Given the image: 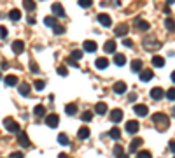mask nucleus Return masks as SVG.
<instances>
[{
    "label": "nucleus",
    "instance_id": "obj_50",
    "mask_svg": "<svg viewBox=\"0 0 175 158\" xmlns=\"http://www.w3.org/2000/svg\"><path fill=\"white\" fill-rule=\"evenodd\" d=\"M170 149H172V153H175V141H170Z\"/></svg>",
    "mask_w": 175,
    "mask_h": 158
},
{
    "label": "nucleus",
    "instance_id": "obj_18",
    "mask_svg": "<svg viewBox=\"0 0 175 158\" xmlns=\"http://www.w3.org/2000/svg\"><path fill=\"white\" fill-rule=\"evenodd\" d=\"M126 91V83H123V81H119V83H116L114 84V93H117V95H121Z\"/></svg>",
    "mask_w": 175,
    "mask_h": 158
},
{
    "label": "nucleus",
    "instance_id": "obj_46",
    "mask_svg": "<svg viewBox=\"0 0 175 158\" xmlns=\"http://www.w3.org/2000/svg\"><path fill=\"white\" fill-rule=\"evenodd\" d=\"M11 158H25V155L21 151H14V153H11Z\"/></svg>",
    "mask_w": 175,
    "mask_h": 158
},
{
    "label": "nucleus",
    "instance_id": "obj_48",
    "mask_svg": "<svg viewBox=\"0 0 175 158\" xmlns=\"http://www.w3.org/2000/svg\"><path fill=\"white\" fill-rule=\"evenodd\" d=\"M67 63H68V65H72V67H75V69H77V62H75L74 58H70V56L67 58Z\"/></svg>",
    "mask_w": 175,
    "mask_h": 158
},
{
    "label": "nucleus",
    "instance_id": "obj_41",
    "mask_svg": "<svg viewBox=\"0 0 175 158\" xmlns=\"http://www.w3.org/2000/svg\"><path fill=\"white\" fill-rule=\"evenodd\" d=\"M144 46H145V48H149V49H152V48H159L161 44H159V42H154V44H152V42H147V41H145Z\"/></svg>",
    "mask_w": 175,
    "mask_h": 158
},
{
    "label": "nucleus",
    "instance_id": "obj_54",
    "mask_svg": "<svg viewBox=\"0 0 175 158\" xmlns=\"http://www.w3.org/2000/svg\"><path fill=\"white\" fill-rule=\"evenodd\" d=\"M172 116H175V107H173V109H172Z\"/></svg>",
    "mask_w": 175,
    "mask_h": 158
},
{
    "label": "nucleus",
    "instance_id": "obj_36",
    "mask_svg": "<svg viewBox=\"0 0 175 158\" xmlns=\"http://www.w3.org/2000/svg\"><path fill=\"white\" fill-rule=\"evenodd\" d=\"M70 58H74V60H79V58H83V51H79V49H74V51L70 53Z\"/></svg>",
    "mask_w": 175,
    "mask_h": 158
},
{
    "label": "nucleus",
    "instance_id": "obj_16",
    "mask_svg": "<svg viewBox=\"0 0 175 158\" xmlns=\"http://www.w3.org/2000/svg\"><path fill=\"white\" fill-rule=\"evenodd\" d=\"M114 33H116L117 37H124V35L128 33V26L121 23V25H117V26H116V30H114Z\"/></svg>",
    "mask_w": 175,
    "mask_h": 158
},
{
    "label": "nucleus",
    "instance_id": "obj_29",
    "mask_svg": "<svg viewBox=\"0 0 175 158\" xmlns=\"http://www.w3.org/2000/svg\"><path fill=\"white\" fill-rule=\"evenodd\" d=\"M33 114L37 116V118L44 116V114H46V107H44V105H35V109H33Z\"/></svg>",
    "mask_w": 175,
    "mask_h": 158
},
{
    "label": "nucleus",
    "instance_id": "obj_33",
    "mask_svg": "<svg viewBox=\"0 0 175 158\" xmlns=\"http://www.w3.org/2000/svg\"><path fill=\"white\" fill-rule=\"evenodd\" d=\"M137 158H152V153H151V151H147V149H144V151H138Z\"/></svg>",
    "mask_w": 175,
    "mask_h": 158
},
{
    "label": "nucleus",
    "instance_id": "obj_22",
    "mask_svg": "<svg viewBox=\"0 0 175 158\" xmlns=\"http://www.w3.org/2000/svg\"><path fill=\"white\" fill-rule=\"evenodd\" d=\"M131 70H133V72H142V70H144V69H142V60H138V58L133 60V62H131Z\"/></svg>",
    "mask_w": 175,
    "mask_h": 158
},
{
    "label": "nucleus",
    "instance_id": "obj_9",
    "mask_svg": "<svg viewBox=\"0 0 175 158\" xmlns=\"http://www.w3.org/2000/svg\"><path fill=\"white\" fill-rule=\"evenodd\" d=\"M98 23H100V25H103V26H110L112 20H110V16H109V14L102 12V14H98Z\"/></svg>",
    "mask_w": 175,
    "mask_h": 158
},
{
    "label": "nucleus",
    "instance_id": "obj_19",
    "mask_svg": "<svg viewBox=\"0 0 175 158\" xmlns=\"http://www.w3.org/2000/svg\"><path fill=\"white\" fill-rule=\"evenodd\" d=\"M95 113H96V114H105V113H107V104H105V102H98V104L95 105Z\"/></svg>",
    "mask_w": 175,
    "mask_h": 158
},
{
    "label": "nucleus",
    "instance_id": "obj_57",
    "mask_svg": "<svg viewBox=\"0 0 175 158\" xmlns=\"http://www.w3.org/2000/svg\"><path fill=\"white\" fill-rule=\"evenodd\" d=\"M173 158H175V156H173Z\"/></svg>",
    "mask_w": 175,
    "mask_h": 158
},
{
    "label": "nucleus",
    "instance_id": "obj_34",
    "mask_svg": "<svg viewBox=\"0 0 175 158\" xmlns=\"http://www.w3.org/2000/svg\"><path fill=\"white\" fill-rule=\"evenodd\" d=\"M165 28L166 30H170V32H173L175 30V21L173 20H166L165 21Z\"/></svg>",
    "mask_w": 175,
    "mask_h": 158
},
{
    "label": "nucleus",
    "instance_id": "obj_23",
    "mask_svg": "<svg viewBox=\"0 0 175 158\" xmlns=\"http://www.w3.org/2000/svg\"><path fill=\"white\" fill-rule=\"evenodd\" d=\"M9 20L20 21V20H21V12H20L18 9H11V11H9Z\"/></svg>",
    "mask_w": 175,
    "mask_h": 158
},
{
    "label": "nucleus",
    "instance_id": "obj_49",
    "mask_svg": "<svg viewBox=\"0 0 175 158\" xmlns=\"http://www.w3.org/2000/svg\"><path fill=\"white\" fill-rule=\"evenodd\" d=\"M123 44H124V46H128V48H131V46H133V42H131V41H128V39H124Z\"/></svg>",
    "mask_w": 175,
    "mask_h": 158
},
{
    "label": "nucleus",
    "instance_id": "obj_52",
    "mask_svg": "<svg viewBox=\"0 0 175 158\" xmlns=\"http://www.w3.org/2000/svg\"><path fill=\"white\" fill-rule=\"evenodd\" d=\"M58 158H68V156H67L65 153H60V155H58Z\"/></svg>",
    "mask_w": 175,
    "mask_h": 158
},
{
    "label": "nucleus",
    "instance_id": "obj_15",
    "mask_svg": "<svg viewBox=\"0 0 175 158\" xmlns=\"http://www.w3.org/2000/svg\"><path fill=\"white\" fill-rule=\"evenodd\" d=\"M140 146H142V139H133L131 144H130V147H128V151H130V153H137Z\"/></svg>",
    "mask_w": 175,
    "mask_h": 158
},
{
    "label": "nucleus",
    "instance_id": "obj_21",
    "mask_svg": "<svg viewBox=\"0 0 175 158\" xmlns=\"http://www.w3.org/2000/svg\"><path fill=\"white\" fill-rule=\"evenodd\" d=\"M77 137H79V139H88V137H89V128H88V126H81V128H79V132H77Z\"/></svg>",
    "mask_w": 175,
    "mask_h": 158
},
{
    "label": "nucleus",
    "instance_id": "obj_26",
    "mask_svg": "<svg viewBox=\"0 0 175 158\" xmlns=\"http://www.w3.org/2000/svg\"><path fill=\"white\" fill-rule=\"evenodd\" d=\"M103 49H105V53H114L116 51V42L114 41H107L105 42V46H103Z\"/></svg>",
    "mask_w": 175,
    "mask_h": 158
},
{
    "label": "nucleus",
    "instance_id": "obj_40",
    "mask_svg": "<svg viewBox=\"0 0 175 158\" xmlns=\"http://www.w3.org/2000/svg\"><path fill=\"white\" fill-rule=\"evenodd\" d=\"M91 118H93V113H89V111L83 113V116H81V119H83V121H91Z\"/></svg>",
    "mask_w": 175,
    "mask_h": 158
},
{
    "label": "nucleus",
    "instance_id": "obj_13",
    "mask_svg": "<svg viewBox=\"0 0 175 158\" xmlns=\"http://www.w3.org/2000/svg\"><path fill=\"white\" fill-rule=\"evenodd\" d=\"M30 84L28 83H21L20 86H18V91H20V95H23V97H28L30 95Z\"/></svg>",
    "mask_w": 175,
    "mask_h": 158
},
{
    "label": "nucleus",
    "instance_id": "obj_42",
    "mask_svg": "<svg viewBox=\"0 0 175 158\" xmlns=\"http://www.w3.org/2000/svg\"><path fill=\"white\" fill-rule=\"evenodd\" d=\"M93 0H79V5L81 7H91Z\"/></svg>",
    "mask_w": 175,
    "mask_h": 158
},
{
    "label": "nucleus",
    "instance_id": "obj_55",
    "mask_svg": "<svg viewBox=\"0 0 175 158\" xmlns=\"http://www.w3.org/2000/svg\"><path fill=\"white\" fill-rule=\"evenodd\" d=\"M166 2H168V4H173L175 0H166Z\"/></svg>",
    "mask_w": 175,
    "mask_h": 158
},
{
    "label": "nucleus",
    "instance_id": "obj_10",
    "mask_svg": "<svg viewBox=\"0 0 175 158\" xmlns=\"http://www.w3.org/2000/svg\"><path fill=\"white\" fill-rule=\"evenodd\" d=\"M126 132H128V134H137V132H138V121H135V119L128 121V123H126Z\"/></svg>",
    "mask_w": 175,
    "mask_h": 158
},
{
    "label": "nucleus",
    "instance_id": "obj_1",
    "mask_svg": "<svg viewBox=\"0 0 175 158\" xmlns=\"http://www.w3.org/2000/svg\"><path fill=\"white\" fill-rule=\"evenodd\" d=\"M4 126H5V130H7V132H16V134H20V132H21L18 121H14L12 118H5V119H4Z\"/></svg>",
    "mask_w": 175,
    "mask_h": 158
},
{
    "label": "nucleus",
    "instance_id": "obj_24",
    "mask_svg": "<svg viewBox=\"0 0 175 158\" xmlns=\"http://www.w3.org/2000/svg\"><path fill=\"white\" fill-rule=\"evenodd\" d=\"M152 65H154V67H163V65H165V58L154 54V56H152Z\"/></svg>",
    "mask_w": 175,
    "mask_h": 158
},
{
    "label": "nucleus",
    "instance_id": "obj_30",
    "mask_svg": "<svg viewBox=\"0 0 175 158\" xmlns=\"http://www.w3.org/2000/svg\"><path fill=\"white\" fill-rule=\"evenodd\" d=\"M4 81H5V84H7V86H14V84H18V77L11 74V76H7Z\"/></svg>",
    "mask_w": 175,
    "mask_h": 158
},
{
    "label": "nucleus",
    "instance_id": "obj_38",
    "mask_svg": "<svg viewBox=\"0 0 175 158\" xmlns=\"http://www.w3.org/2000/svg\"><path fill=\"white\" fill-rule=\"evenodd\" d=\"M165 97L168 98V100H175V88H170V90L165 93Z\"/></svg>",
    "mask_w": 175,
    "mask_h": 158
},
{
    "label": "nucleus",
    "instance_id": "obj_25",
    "mask_svg": "<svg viewBox=\"0 0 175 158\" xmlns=\"http://www.w3.org/2000/svg\"><path fill=\"white\" fill-rule=\"evenodd\" d=\"M95 65H96V69H105L109 65V60L107 58H96L95 60Z\"/></svg>",
    "mask_w": 175,
    "mask_h": 158
},
{
    "label": "nucleus",
    "instance_id": "obj_27",
    "mask_svg": "<svg viewBox=\"0 0 175 158\" xmlns=\"http://www.w3.org/2000/svg\"><path fill=\"white\" fill-rule=\"evenodd\" d=\"M65 113L68 116H75V113H77V105L75 104H68L67 107H65Z\"/></svg>",
    "mask_w": 175,
    "mask_h": 158
},
{
    "label": "nucleus",
    "instance_id": "obj_8",
    "mask_svg": "<svg viewBox=\"0 0 175 158\" xmlns=\"http://www.w3.org/2000/svg\"><path fill=\"white\" fill-rule=\"evenodd\" d=\"M123 119V111L121 109H114L112 113H110V121L112 123H119Z\"/></svg>",
    "mask_w": 175,
    "mask_h": 158
},
{
    "label": "nucleus",
    "instance_id": "obj_11",
    "mask_svg": "<svg viewBox=\"0 0 175 158\" xmlns=\"http://www.w3.org/2000/svg\"><path fill=\"white\" fill-rule=\"evenodd\" d=\"M152 76H154V72H152L151 69H144V70L140 72V81H142V83L151 81V79H152Z\"/></svg>",
    "mask_w": 175,
    "mask_h": 158
},
{
    "label": "nucleus",
    "instance_id": "obj_44",
    "mask_svg": "<svg viewBox=\"0 0 175 158\" xmlns=\"http://www.w3.org/2000/svg\"><path fill=\"white\" fill-rule=\"evenodd\" d=\"M54 33H58V35L65 33V26H62V25H56V26H54Z\"/></svg>",
    "mask_w": 175,
    "mask_h": 158
},
{
    "label": "nucleus",
    "instance_id": "obj_4",
    "mask_svg": "<svg viewBox=\"0 0 175 158\" xmlns=\"http://www.w3.org/2000/svg\"><path fill=\"white\" fill-rule=\"evenodd\" d=\"M133 111H135V114H137V116H140V118H145V116L149 114V109H147V105H144V104L135 105V107H133Z\"/></svg>",
    "mask_w": 175,
    "mask_h": 158
},
{
    "label": "nucleus",
    "instance_id": "obj_28",
    "mask_svg": "<svg viewBox=\"0 0 175 158\" xmlns=\"http://www.w3.org/2000/svg\"><path fill=\"white\" fill-rule=\"evenodd\" d=\"M114 155H116L117 158H128L126 155H124V149H123V146H119V144H117V146L114 147Z\"/></svg>",
    "mask_w": 175,
    "mask_h": 158
},
{
    "label": "nucleus",
    "instance_id": "obj_47",
    "mask_svg": "<svg viewBox=\"0 0 175 158\" xmlns=\"http://www.w3.org/2000/svg\"><path fill=\"white\" fill-rule=\"evenodd\" d=\"M0 37H2V39L7 37V28H5V26H0Z\"/></svg>",
    "mask_w": 175,
    "mask_h": 158
},
{
    "label": "nucleus",
    "instance_id": "obj_45",
    "mask_svg": "<svg viewBox=\"0 0 175 158\" xmlns=\"http://www.w3.org/2000/svg\"><path fill=\"white\" fill-rule=\"evenodd\" d=\"M58 74H60V76H63V77H65V76H67V74H68V70H67V67H58Z\"/></svg>",
    "mask_w": 175,
    "mask_h": 158
},
{
    "label": "nucleus",
    "instance_id": "obj_5",
    "mask_svg": "<svg viewBox=\"0 0 175 158\" xmlns=\"http://www.w3.org/2000/svg\"><path fill=\"white\" fill-rule=\"evenodd\" d=\"M58 123H60V118H58V114H49V116H46V125H47V126L54 128V126H58Z\"/></svg>",
    "mask_w": 175,
    "mask_h": 158
},
{
    "label": "nucleus",
    "instance_id": "obj_35",
    "mask_svg": "<svg viewBox=\"0 0 175 158\" xmlns=\"http://www.w3.org/2000/svg\"><path fill=\"white\" fill-rule=\"evenodd\" d=\"M44 23H46L47 26H56V20H54L53 16H47V18H44Z\"/></svg>",
    "mask_w": 175,
    "mask_h": 158
},
{
    "label": "nucleus",
    "instance_id": "obj_2",
    "mask_svg": "<svg viewBox=\"0 0 175 158\" xmlns=\"http://www.w3.org/2000/svg\"><path fill=\"white\" fill-rule=\"evenodd\" d=\"M152 123H154V125H168L170 119H168V116L163 114V113H156V114L152 116Z\"/></svg>",
    "mask_w": 175,
    "mask_h": 158
},
{
    "label": "nucleus",
    "instance_id": "obj_7",
    "mask_svg": "<svg viewBox=\"0 0 175 158\" xmlns=\"http://www.w3.org/2000/svg\"><path fill=\"white\" fill-rule=\"evenodd\" d=\"M135 25H137V28H138V30H142V32H147L149 28H151V25H149L147 21L140 20V18H135Z\"/></svg>",
    "mask_w": 175,
    "mask_h": 158
},
{
    "label": "nucleus",
    "instance_id": "obj_3",
    "mask_svg": "<svg viewBox=\"0 0 175 158\" xmlns=\"http://www.w3.org/2000/svg\"><path fill=\"white\" fill-rule=\"evenodd\" d=\"M165 90H163V88H159V86H156V88H152V90H151V98H152V100H161V98H163V97H165Z\"/></svg>",
    "mask_w": 175,
    "mask_h": 158
},
{
    "label": "nucleus",
    "instance_id": "obj_17",
    "mask_svg": "<svg viewBox=\"0 0 175 158\" xmlns=\"http://www.w3.org/2000/svg\"><path fill=\"white\" fill-rule=\"evenodd\" d=\"M84 51H88V53H93V51H96V42L95 41H84Z\"/></svg>",
    "mask_w": 175,
    "mask_h": 158
},
{
    "label": "nucleus",
    "instance_id": "obj_20",
    "mask_svg": "<svg viewBox=\"0 0 175 158\" xmlns=\"http://www.w3.org/2000/svg\"><path fill=\"white\" fill-rule=\"evenodd\" d=\"M114 63H116L117 67H123L124 63H126V56H124V54H121V53H117V54L114 56Z\"/></svg>",
    "mask_w": 175,
    "mask_h": 158
},
{
    "label": "nucleus",
    "instance_id": "obj_6",
    "mask_svg": "<svg viewBox=\"0 0 175 158\" xmlns=\"http://www.w3.org/2000/svg\"><path fill=\"white\" fill-rule=\"evenodd\" d=\"M53 12H54L58 18H65V9H63V5L60 2H54V4H53Z\"/></svg>",
    "mask_w": 175,
    "mask_h": 158
},
{
    "label": "nucleus",
    "instance_id": "obj_56",
    "mask_svg": "<svg viewBox=\"0 0 175 158\" xmlns=\"http://www.w3.org/2000/svg\"><path fill=\"white\" fill-rule=\"evenodd\" d=\"M0 77H2V74H0Z\"/></svg>",
    "mask_w": 175,
    "mask_h": 158
},
{
    "label": "nucleus",
    "instance_id": "obj_31",
    "mask_svg": "<svg viewBox=\"0 0 175 158\" xmlns=\"http://www.w3.org/2000/svg\"><path fill=\"white\" fill-rule=\"evenodd\" d=\"M23 7L26 11H33L35 9V2L33 0H23Z\"/></svg>",
    "mask_w": 175,
    "mask_h": 158
},
{
    "label": "nucleus",
    "instance_id": "obj_39",
    "mask_svg": "<svg viewBox=\"0 0 175 158\" xmlns=\"http://www.w3.org/2000/svg\"><path fill=\"white\" fill-rule=\"evenodd\" d=\"M44 88H46V83H44V81H41V79L35 81V90H37V91H42Z\"/></svg>",
    "mask_w": 175,
    "mask_h": 158
},
{
    "label": "nucleus",
    "instance_id": "obj_53",
    "mask_svg": "<svg viewBox=\"0 0 175 158\" xmlns=\"http://www.w3.org/2000/svg\"><path fill=\"white\" fill-rule=\"evenodd\" d=\"M172 81H173V83H175V70H173V72H172Z\"/></svg>",
    "mask_w": 175,
    "mask_h": 158
},
{
    "label": "nucleus",
    "instance_id": "obj_51",
    "mask_svg": "<svg viewBox=\"0 0 175 158\" xmlns=\"http://www.w3.org/2000/svg\"><path fill=\"white\" fill-rule=\"evenodd\" d=\"M128 98H130V102H135V100H137V95H135V93H131L130 97H128Z\"/></svg>",
    "mask_w": 175,
    "mask_h": 158
},
{
    "label": "nucleus",
    "instance_id": "obj_14",
    "mask_svg": "<svg viewBox=\"0 0 175 158\" xmlns=\"http://www.w3.org/2000/svg\"><path fill=\"white\" fill-rule=\"evenodd\" d=\"M23 49H25V42L23 41H14L12 42V51L16 53V54H21Z\"/></svg>",
    "mask_w": 175,
    "mask_h": 158
},
{
    "label": "nucleus",
    "instance_id": "obj_12",
    "mask_svg": "<svg viewBox=\"0 0 175 158\" xmlns=\"http://www.w3.org/2000/svg\"><path fill=\"white\" fill-rule=\"evenodd\" d=\"M18 142H20L23 147H30V139H28V135H26L25 132H20V135H18Z\"/></svg>",
    "mask_w": 175,
    "mask_h": 158
},
{
    "label": "nucleus",
    "instance_id": "obj_32",
    "mask_svg": "<svg viewBox=\"0 0 175 158\" xmlns=\"http://www.w3.org/2000/svg\"><path fill=\"white\" fill-rule=\"evenodd\" d=\"M58 142H60L62 146H68V144H70V141H68V137L65 135V134H60V135H58Z\"/></svg>",
    "mask_w": 175,
    "mask_h": 158
},
{
    "label": "nucleus",
    "instance_id": "obj_43",
    "mask_svg": "<svg viewBox=\"0 0 175 158\" xmlns=\"http://www.w3.org/2000/svg\"><path fill=\"white\" fill-rule=\"evenodd\" d=\"M30 70H32L33 74H39V70H41V69H39V65H37L35 62H32V63H30Z\"/></svg>",
    "mask_w": 175,
    "mask_h": 158
},
{
    "label": "nucleus",
    "instance_id": "obj_37",
    "mask_svg": "<svg viewBox=\"0 0 175 158\" xmlns=\"http://www.w3.org/2000/svg\"><path fill=\"white\" fill-rule=\"evenodd\" d=\"M109 135L112 137V139H119V135H121V132L114 126V128H110V132H109Z\"/></svg>",
    "mask_w": 175,
    "mask_h": 158
}]
</instances>
